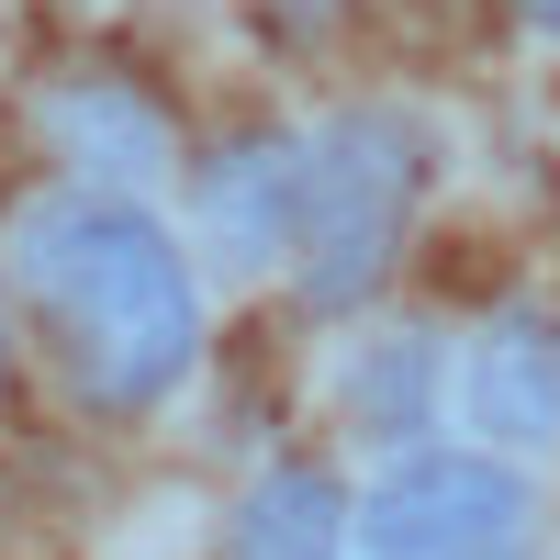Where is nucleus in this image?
<instances>
[{"label": "nucleus", "mask_w": 560, "mask_h": 560, "mask_svg": "<svg viewBox=\"0 0 560 560\" xmlns=\"http://www.w3.org/2000/svg\"><path fill=\"white\" fill-rule=\"evenodd\" d=\"M23 292L45 303L90 404H158L202 359V280L179 236L124 191H57L12 236Z\"/></svg>", "instance_id": "1"}, {"label": "nucleus", "mask_w": 560, "mask_h": 560, "mask_svg": "<svg viewBox=\"0 0 560 560\" xmlns=\"http://www.w3.org/2000/svg\"><path fill=\"white\" fill-rule=\"evenodd\" d=\"M427 168H438L427 124L382 113V102L337 113L325 135H303V247H292L303 303L348 314L359 292H382V269L404 258V224L427 202Z\"/></svg>", "instance_id": "2"}, {"label": "nucleus", "mask_w": 560, "mask_h": 560, "mask_svg": "<svg viewBox=\"0 0 560 560\" xmlns=\"http://www.w3.org/2000/svg\"><path fill=\"white\" fill-rule=\"evenodd\" d=\"M359 560H527L538 493L493 448H415L348 504Z\"/></svg>", "instance_id": "3"}, {"label": "nucleus", "mask_w": 560, "mask_h": 560, "mask_svg": "<svg viewBox=\"0 0 560 560\" xmlns=\"http://www.w3.org/2000/svg\"><path fill=\"white\" fill-rule=\"evenodd\" d=\"M448 404H459V427H471L493 459H549L560 448V337L527 325V314L482 325V337L459 348Z\"/></svg>", "instance_id": "4"}, {"label": "nucleus", "mask_w": 560, "mask_h": 560, "mask_svg": "<svg viewBox=\"0 0 560 560\" xmlns=\"http://www.w3.org/2000/svg\"><path fill=\"white\" fill-rule=\"evenodd\" d=\"M202 224L224 258H292L303 247V135H247V147H224L202 168Z\"/></svg>", "instance_id": "5"}, {"label": "nucleus", "mask_w": 560, "mask_h": 560, "mask_svg": "<svg viewBox=\"0 0 560 560\" xmlns=\"http://www.w3.org/2000/svg\"><path fill=\"white\" fill-rule=\"evenodd\" d=\"M45 135H57V158L90 168V179H158L168 168V124L135 102L124 79H68L57 102H45Z\"/></svg>", "instance_id": "6"}, {"label": "nucleus", "mask_w": 560, "mask_h": 560, "mask_svg": "<svg viewBox=\"0 0 560 560\" xmlns=\"http://www.w3.org/2000/svg\"><path fill=\"white\" fill-rule=\"evenodd\" d=\"M236 560H337L348 549V493L337 471H269L247 504H236Z\"/></svg>", "instance_id": "7"}, {"label": "nucleus", "mask_w": 560, "mask_h": 560, "mask_svg": "<svg viewBox=\"0 0 560 560\" xmlns=\"http://www.w3.org/2000/svg\"><path fill=\"white\" fill-rule=\"evenodd\" d=\"M415 382H427V337H382L370 348V382L348 370V404L370 427H415Z\"/></svg>", "instance_id": "8"}, {"label": "nucleus", "mask_w": 560, "mask_h": 560, "mask_svg": "<svg viewBox=\"0 0 560 560\" xmlns=\"http://www.w3.org/2000/svg\"><path fill=\"white\" fill-rule=\"evenodd\" d=\"M516 12H527V23H538V34L560 45V0H516Z\"/></svg>", "instance_id": "9"}, {"label": "nucleus", "mask_w": 560, "mask_h": 560, "mask_svg": "<svg viewBox=\"0 0 560 560\" xmlns=\"http://www.w3.org/2000/svg\"><path fill=\"white\" fill-rule=\"evenodd\" d=\"M280 12H325V0H280Z\"/></svg>", "instance_id": "10"}]
</instances>
